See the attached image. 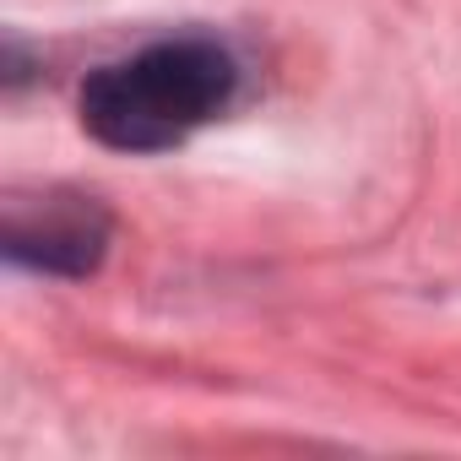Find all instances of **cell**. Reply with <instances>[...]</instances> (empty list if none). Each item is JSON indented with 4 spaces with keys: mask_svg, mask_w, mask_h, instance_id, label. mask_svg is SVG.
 Segmentation results:
<instances>
[{
    "mask_svg": "<svg viewBox=\"0 0 461 461\" xmlns=\"http://www.w3.org/2000/svg\"><path fill=\"white\" fill-rule=\"evenodd\" d=\"M240 66L212 39H163L114 60L82 87V125L120 152H163L234 98Z\"/></svg>",
    "mask_w": 461,
    "mask_h": 461,
    "instance_id": "6da1fadb",
    "label": "cell"
},
{
    "mask_svg": "<svg viewBox=\"0 0 461 461\" xmlns=\"http://www.w3.org/2000/svg\"><path fill=\"white\" fill-rule=\"evenodd\" d=\"M0 245H6L12 267L44 277H87L109 250V212L93 195H66V190H50L39 201H12Z\"/></svg>",
    "mask_w": 461,
    "mask_h": 461,
    "instance_id": "7a4b0ae2",
    "label": "cell"
}]
</instances>
